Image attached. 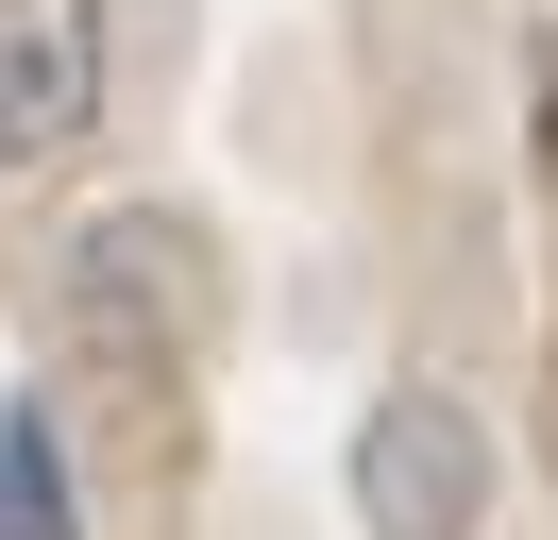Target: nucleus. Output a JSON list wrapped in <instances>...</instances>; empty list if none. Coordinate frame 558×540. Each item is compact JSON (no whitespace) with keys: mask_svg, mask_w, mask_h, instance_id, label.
<instances>
[{"mask_svg":"<svg viewBox=\"0 0 558 540\" xmlns=\"http://www.w3.org/2000/svg\"><path fill=\"white\" fill-rule=\"evenodd\" d=\"M204 304H220V254L186 202H102V220L69 236V270H51V321H69L85 371H119V389H153V371L204 355Z\"/></svg>","mask_w":558,"mask_h":540,"instance_id":"1","label":"nucleus"},{"mask_svg":"<svg viewBox=\"0 0 558 540\" xmlns=\"http://www.w3.org/2000/svg\"><path fill=\"white\" fill-rule=\"evenodd\" d=\"M490 490H508V456H490L474 389H440V371L373 389V422H355V524L373 540H474Z\"/></svg>","mask_w":558,"mask_h":540,"instance_id":"2","label":"nucleus"},{"mask_svg":"<svg viewBox=\"0 0 558 540\" xmlns=\"http://www.w3.org/2000/svg\"><path fill=\"white\" fill-rule=\"evenodd\" d=\"M102 119V17L85 0H0V169L85 152Z\"/></svg>","mask_w":558,"mask_h":540,"instance_id":"3","label":"nucleus"},{"mask_svg":"<svg viewBox=\"0 0 558 540\" xmlns=\"http://www.w3.org/2000/svg\"><path fill=\"white\" fill-rule=\"evenodd\" d=\"M0 540H85V506H69V439H51V405H0Z\"/></svg>","mask_w":558,"mask_h":540,"instance_id":"4","label":"nucleus"}]
</instances>
